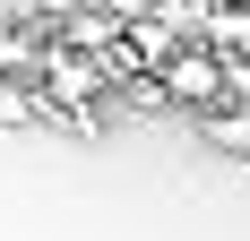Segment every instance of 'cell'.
<instances>
[{
  "label": "cell",
  "instance_id": "obj_1",
  "mask_svg": "<svg viewBox=\"0 0 250 241\" xmlns=\"http://www.w3.org/2000/svg\"><path fill=\"white\" fill-rule=\"evenodd\" d=\"M155 86H164V103H199V112H216V103H225V52L181 43L173 60L155 69Z\"/></svg>",
  "mask_w": 250,
  "mask_h": 241
},
{
  "label": "cell",
  "instance_id": "obj_2",
  "mask_svg": "<svg viewBox=\"0 0 250 241\" xmlns=\"http://www.w3.org/2000/svg\"><path fill=\"white\" fill-rule=\"evenodd\" d=\"M207 146L250 155V103H216V112H207Z\"/></svg>",
  "mask_w": 250,
  "mask_h": 241
},
{
  "label": "cell",
  "instance_id": "obj_3",
  "mask_svg": "<svg viewBox=\"0 0 250 241\" xmlns=\"http://www.w3.org/2000/svg\"><path fill=\"white\" fill-rule=\"evenodd\" d=\"M0 120H43V95H26L18 78H0Z\"/></svg>",
  "mask_w": 250,
  "mask_h": 241
}]
</instances>
